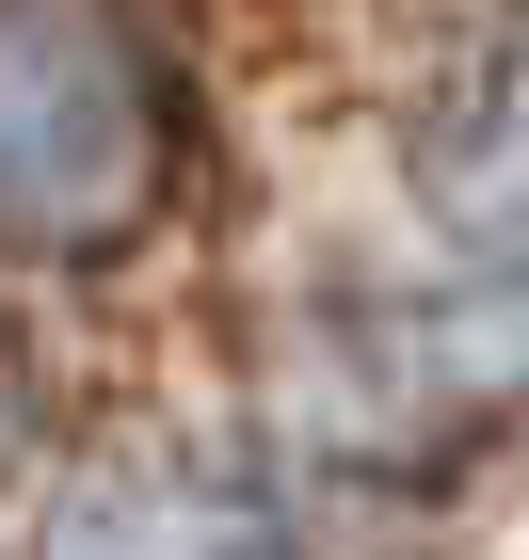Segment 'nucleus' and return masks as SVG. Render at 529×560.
Segmentation results:
<instances>
[{
    "mask_svg": "<svg viewBox=\"0 0 529 560\" xmlns=\"http://www.w3.org/2000/svg\"><path fill=\"white\" fill-rule=\"evenodd\" d=\"M16 417H33V400H16V352H0V465H16Z\"/></svg>",
    "mask_w": 529,
    "mask_h": 560,
    "instance_id": "obj_4",
    "label": "nucleus"
},
{
    "mask_svg": "<svg viewBox=\"0 0 529 560\" xmlns=\"http://www.w3.org/2000/svg\"><path fill=\"white\" fill-rule=\"evenodd\" d=\"M161 65L96 0H0V257H96L161 209Z\"/></svg>",
    "mask_w": 529,
    "mask_h": 560,
    "instance_id": "obj_1",
    "label": "nucleus"
},
{
    "mask_svg": "<svg viewBox=\"0 0 529 560\" xmlns=\"http://www.w3.org/2000/svg\"><path fill=\"white\" fill-rule=\"evenodd\" d=\"M417 176H434L449 257H529V48L434 129V161H417Z\"/></svg>",
    "mask_w": 529,
    "mask_h": 560,
    "instance_id": "obj_3",
    "label": "nucleus"
},
{
    "mask_svg": "<svg viewBox=\"0 0 529 560\" xmlns=\"http://www.w3.org/2000/svg\"><path fill=\"white\" fill-rule=\"evenodd\" d=\"M33 560H289V513L225 465H96Z\"/></svg>",
    "mask_w": 529,
    "mask_h": 560,
    "instance_id": "obj_2",
    "label": "nucleus"
}]
</instances>
